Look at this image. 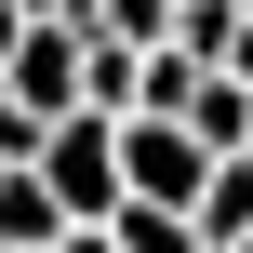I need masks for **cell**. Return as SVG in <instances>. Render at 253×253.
<instances>
[{
  "label": "cell",
  "instance_id": "9",
  "mask_svg": "<svg viewBox=\"0 0 253 253\" xmlns=\"http://www.w3.org/2000/svg\"><path fill=\"white\" fill-rule=\"evenodd\" d=\"M13 40H27V13H13V0H0V67H13Z\"/></svg>",
  "mask_w": 253,
  "mask_h": 253
},
{
  "label": "cell",
  "instance_id": "1",
  "mask_svg": "<svg viewBox=\"0 0 253 253\" xmlns=\"http://www.w3.org/2000/svg\"><path fill=\"white\" fill-rule=\"evenodd\" d=\"M40 173H53L67 227H107V213H120V120H107V107H67V120L40 133Z\"/></svg>",
  "mask_w": 253,
  "mask_h": 253
},
{
  "label": "cell",
  "instance_id": "7",
  "mask_svg": "<svg viewBox=\"0 0 253 253\" xmlns=\"http://www.w3.org/2000/svg\"><path fill=\"white\" fill-rule=\"evenodd\" d=\"M173 13H187V0H93V27H107V40H133V53H160V40H173Z\"/></svg>",
  "mask_w": 253,
  "mask_h": 253
},
{
  "label": "cell",
  "instance_id": "8",
  "mask_svg": "<svg viewBox=\"0 0 253 253\" xmlns=\"http://www.w3.org/2000/svg\"><path fill=\"white\" fill-rule=\"evenodd\" d=\"M40 133H53V120H27V107L0 93V173H13V160H40Z\"/></svg>",
  "mask_w": 253,
  "mask_h": 253
},
{
  "label": "cell",
  "instance_id": "5",
  "mask_svg": "<svg viewBox=\"0 0 253 253\" xmlns=\"http://www.w3.org/2000/svg\"><path fill=\"white\" fill-rule=\"evenodd\" d=\"M107 253H213V240H200V213H173V200H120V213H107Z\"/></svg>",
  "mask_w": 253,
  "mask_h": 253
},
{
  "label": "cell",
  "instance_id": "6",
  "mask_svg": "<svg viewBox=\"0 0 253 253\" xmlns=\"http://www.w3.org/2000/svg\"><path fill=\"white\" fill-rule=\"evenodd\" d=\"M200 240H213V253L253 240V147H240V160H213V187H200Z\"/></svg>",
  "mask_w": 253,
  "mask_h": 253
},
{
  "label": "cell",
  "instance_id": "3",
  "mask_svg": "<svg viewBox=\"0 0 253 253\" xmlns=\"http://www.w3.org/2000/svg\"><path fill=\"white\" fill-rule=\"evenodd\" d=\"M0 93H13L27 120L93 107V27H27V40H13V67H0Z\"/></svg>",
  "mask_w": 253,
  "mask_h": 253
},
{
  "label": "cell",
  "instance_id": "4",
  "mask_svg": "<svg viewBox=\"0 0 253 253\" xmlns=\"http://www.w3.org/2000/svg\"><path fill=\"white\" fill-rule=\"evenodd\" d=\"M53 240H67V200H53L40 160H13L0 173V253H53Z\"/></svg>",
  "mask_w": 253,
  "mask_h": 253
},
{
  "label": "cell",
  "instance_id": "2",
  "mask_svg": "<svg viewBox=\"0 0 253 253\" xmlns=\"http://www.w3.org/2000/svg\"><path fill=\"white\" fill-rule=\"evenodd\" d=\"M200 187H213V147H200L187 120L133 107V120H120V200H173V213H200Z\"/></svg>",
  "mask_w": 253,
  "mask_h": 253
}]
</instances>
